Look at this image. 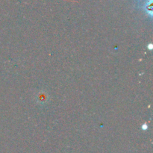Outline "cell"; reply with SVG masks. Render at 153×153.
<instances>
[{"label": "cell", "mask_w": 153, "mask_h": 153, "mask_svg": "<svg viewBox=\"0 0 153 153\" xmlns=\"http://www.w3.org/2000/svg\"><path fill=\"white\" fill-rule=\"evenodd\" d=\"M144 10L146 13L149 15L150 17H152L153 11H152V0H148L144 4Z\"/></svg>", "instance_id": "obj_1"}, {"label": "cell", "mask_w": 153, "mask_h": 153, "mask_svg": "<svg viewBox=\"0 0 153 153\" xmlns=\"http://www.w3.org/2000/svg\"><path fill=\"white\" fill-rule=\"evenodd\" d=\"M37 100L40 104H44L48 100L47 94L45 92H40L38 95H37Z\"/></svg>", "instance_id": "obj_2"}, {"label": "cell", "mask_w": 153, "mask_h": 153, "mask_svg": "<svg viewBox=\"0 0 153 153\" xmlns=\"http://www.w3.org/2000/svg\"><path fill=\"white\" fill-rule=\"evenodd\" d=\"M147 49H149V50H152L153 49V44L152 43H149V44L147 45Z\"/></svg>", "instance_id": "obj_3"}, {"label": "cell", "mask_w": 153, "mask_h": 153, "mask_svg": "<svg viewBox=\"0 0 153 153\" xmlns=\"http://www.w3.org/2000/svg\"><path fill=\"white\" fill-rule=\"evenodd\" d=\"M141 128L143 130H146L148 128V126L146 125V124H143V125L141 126Z\"/></svg>", "instance_id": "obj_4"}]
</instances>
